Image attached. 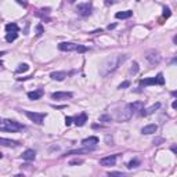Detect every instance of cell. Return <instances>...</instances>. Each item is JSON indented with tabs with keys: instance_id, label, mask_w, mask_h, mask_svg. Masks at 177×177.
<instances>
[{
	"instance_id": "ba28073f",
	"label": "cell",
	"mask_w": 177,
	"mask_h": 177,
	"mask_svg": "<svg viewBox=\"0 0 177 177\" xmlns=\"http://www.w3.org/2000/svg\"><path fill=\"white\" fill-rule=\"evenodd\" d=\"M116 159H118V155H109L105 158H101L100 165L101 166H114L116 163Z\"/></svg>"
},
{
	"instance_id": "30bf717a",
	"label": "cell",
	"mask_w": 177,
	"mask_h": 177,
	"mask_svg": "<svg viewBox=\"0 0 177 177\" xmlns=\"http://www.w3.org/2000/svg\"><path fill=\"white\" fill-rule=\"evenodd\" d=\"M72 97V93L71 92H57L51 94V98L53 100H67Z\"/></svg>"
},
{
	"instance_id": "d590c367",
	"label": "cell",
	"mask_w": 177,
	"mask_h": 177,
	"mask_svg": "<svg viewBox=\"0 0 177 177\" xmlns=\"http://www.w3.org/2000/svg\"><path fill=\"white\" fill-rule=\"evenodd\" d=\"M172 107H173V109H176V108H177V101H173V104H172Z\"/></svg>"
},
{
	"instance_id": "b9f144b4",
	"label": "cell",
	"mask_w": 177,
	"mask_h": 177,
	"mask_svg": "<svg viewBox=\"0 0 177 177\" xmlns=\"http://www.w3.org/2000/svg\"><path fill=\"white\" fill-rule=\"evenodd\" d=\"M137 1H140V0H137Z\"/></svg>"
},
{
	"instance_id": "52a82bcc",
	"label": "cell",
	"mask_w": 177,
	"mask_h": 177,
	"mask_svg": "<svg viewBox=\"0 0 177 177\" xmlns=\"http://www.w3.org/2000/svg\"><path fill=\"white\" fill-rule=\"evenodd\" d=\"M93 11V7L90 3H83V4H79L76 7V13L77 14H80L82 17H87L90 15Z\"/></svg>"
},
{
	"instance_id": "836d02e7",
	"label": "cell",
	"mask_w": 177,
	"mask_h": 177,
	"mask_svg": "<svg viewBox=\"0 0 177 177\" xmlns=\"http://www.w3.org/2000/svg\"><path fill=\"white\" fill-rule=\"evenodd\" d=\"M118 1H122V0H105L107 4H114V3H118Z\"/></svg>"
},
{
	"instance_id": "277c9868",
	"label": "cell",
	"mask_w": 177,
	"mask_h": 177,
	"mask_svg": "<svg viewBox=\"0 0 177 177\" xmlns=\"http://www.w3.org/2000/svg\"><path fill=\"white\" fill-rule=\"evenodd\" d=\"M140 85L141 86H154V85H165V77H163V73L159 72L155 77H147V79H143L140 80Z\"/></svg>"
},
{
	"instance_id": "7402d4cb",
	"label": "cell",
	"mask_w": 177,
	"mask_h": 177,
	"mask_svg": "<svg viewBox=\"0 0 177 177\" xmlns=\"http://www.w3.org/2000/svg\"><path fill=\"white\" fill-rule=\"evenodd\" d=\"M6 31H7V33L8 32H18L20 31V28H18L17 24L11 22V24H7V25H6Z\"/></svg>"
},
{
	"instance_id": "7c38bea8",
	"label": "cell",
	"mask_w": 177,
	"mask_h": 177,
	"mask_svg": "<svg viewBox=\"0 0 177 177\" xmlns=\"http://www.w3.org/2000/svg\"><path fill=\"white\" fill-rule=\"evenodd\" d=\"M94 151V147H85V148H80V149H72V151H68L65 155H79V154H89Z\"/></svg>"
},
{
	"instance_id": "ffe728a7",
	"label": "cell",
	"mask_w": 177,
	"mask_h": 177,
	"mask_svg": "<svg viewBox=\"0 0 177 177\" xmlns=\"http://www.w3.org/2000/svg\"><path fill=\"white\" fill-rule=\"evenodd\" d=\"M86 120H87V115H86L85 112H83V114H80L79 116H76V118L73 119V122H75V125H76V126H83V125L86 123Z\"/></svg>"
},
{
	"instance_id": "e0dca14e",
	"label": "cell",
	"mask_w": 177,
	"mask_h": 177,
	"mask_svg": "<svg viewBox=\"0 0 177 177\" xmlns=\"http://www.w3.org/2000/svg\"><path fill=\"white\" fill-rule=\"evenodd\" d=\"M0 145H3V147H18L20 145V143L15 141V140H8V139L0 137Z\"/></svg>"
},
{
	"instance_id": "cb8c5ba5",
	"label": "cell",
	"mask_w": 177,
	"mask_h": 177,
	"mask_svg": "<svg viewBox=\"0 0 177 177\" xmlns=\"http://www.w3.org/2000/svg\"><path fill=\"white\" fill-rule=\"evenodd\" d=\"M137 72H139V64H137L136 61H133L130 69H129V73H130V75H136Z\"/></svg>"
},
{
	"instance_id": "e575fe53",
	"label": "cell",
	"mask_w": 177,
	"mask_h": 177,
	"mask_svg": "<svg viewBox=\"0 0 177 177\" xmlns=\"http://www.w3.org/2000/svg\"><path fill=\"white\" fill-rule=\"evenodd\" d=\"M116 25L115 24H112V25H108V29H109V31H111V29H114V28H115Z\"/></svg>"
},
{
	"instance_id": "d4e9b609",
	"label": "cell",
	"mask_w": 177,
	"mask_h": 177,
	"mask_svg": "<svg viewBox=\"0 0 177 177\" xmlns=\"http://www.w3.org/2000/svg\"><path fill=\"white\" fill-rule=\"evenodd\" d=\"M28 69H29V65H28V64H20L15 72L17 73H21V72H26Z\"/></svg>"
},
{
	"instance_id": "3957f363",
	"label": "cell",
	"mask_w": 177,
	"mask_h": 177,
	"mask_svg": "<svg viewBox=\"0 0 177 177\" xmlns=\"http://www.w3.org/2000/svg\"><path fill=\"white\" fill-rule=\"evenodd\" d=\"M58 50L61 51H76V53H85L87 51V47L82 46V44H76V43H67L62 42L58 44Z\"/></svg>"
},
{
	"instance_id": "d6986e66",
	"label": "cell",
	"mask_w": 177,
	"mask_h": 177,
	"mask_svg": "<svg viewBox=\"0 0 177 177\" xmlns=\"http://www.w3.org/2000/svg\"><path fill=\"white\" fill-rule=\"evenodd\" d=\"M133 15V11L130 10H126V11H119V13H116L115 17L118 20H127V18H130Z\"/></svg>"
},
{
	"instance_id": "8fae6325",
	"label": "cell",
	"mask_w": 177,
	"mask_h": 177,
	"mask_svg": "<svg viewBox=\"0 0 177 177\" xmlns=\"http://www.w3.org/2000/svg\"><path fill=\"white\" fill-rule=\"evenodd\" d=\"M133 115L130 112V109H129V105H126L122 112H119V115H118V120H120V122H125V120H129L130 119V116Z\"/></svg>"
},
{
	"instance_id": "f1b7e54d",
	"label": "cell",
	"mask_w": 177,
	"mask_h": 177,
	"mask_svg": "<svg viewBox=\"0 0 177 177\" xmlns=\"http://www.w3.org/2000/svg\"><path fill=\"white\" fill-rule=\"evenodd\" d=\"M172 15V13H170V10L168 7H165L163 8V17H165V18H169V17Z\"/></svg>"
},
{
	"instance_id": "4dcf8cb0",
	"label": "cell",
	"mask_w": 177,
	"mask_h": 177,
	"mask_svg": "<svg viewBox=\"0 0 177 177\" xmlns=\"http://www.w3.org/2000/svg\"><path fill=\"white\" fill-rule=\"evenodd\" d=\"M129 86H130V82H123V83L119 85V89H126V87H129Z\"/></svg>"
},
{
	"instance_id": "603a6c76",
	"label": "cell",
	"mask_w": 177,
	"mask_h": 177,
	"mask_svg": "<svg viewBox=\"0 0 177 177\" xmlns=\"http://www.w3.org/2000/svg\"><path fill=\"white\" fill-rule=\"evenodd\" d=\"M17 38H18V32H8L7 36H6V40H7L8 43H11V42H14Z\"/></svg>"
},
{
	"instance_id": "ac0fdd59",
	"label": "cell",
	"mask_w": 177,
	"mask_h": 177,
	"mask_svg": "<svg viewBox=\"0 0 177 177\" xmlns=\"http://www.w3.org/2000/svg\"><path fill=\"white\" fill-rule=\"evenodd\" d=\"M22 159L25 161H35V158H36V152L33 151V149H26V151H24L22 152Z\"/></svg>"
},
{
	"instance_id": "484cf974",
	"label": "cell",
	"mask_w": 177,
	"mask_h": 177,
	"mask_svg": "<svg viewBox=\"0 0 177 177\" xmlns=\"http://www.w3.org/2000/svg\"><path fill=\"white\" fill-rule=\"evenodd\" d=\"M140 165V162L137 161V159H131L130 162H129V165H127V168L129 169H134V168H137Z\"/></svg>"
},
{
	"instance_id": "2e32d148",
	"label": "cell",
	"mask_w": 177,
	"mask_h": 177,
	"mask_svg": "<svg viewBox=\"0 0 177 177\" xmlns=\"http://www.w3.org/2000/svg\"><path fill=\"white\" fill-rule=\"evenodd\" d=\"M156 130H158V126L155 123H152V125L144 126V127L141 129V133H143V134H154V133H156Z\"/></svg>"
},
{
	"instance_id": "9a60e30c",
	"label": "cell",
	"mask_w": 177,
	"mask_h": 177,
	"mask_svg": "<svg viewBox=\"0 0 177 177\" xmlns=\"http://www.w3.org/2000/svg\"><path fill=\"white\" fill-rule=\"evenodd\" d=\"M67 76H68V75H67V72H64V71H55V72H51V75H50V77H51L53 80H58V82L64 80Z\"/></svg>"
},
{
	"instance_id": "44dd1931",
	"label": "cell",
	"mask_w": 177,
	"mask_h": 177,
	"mask_svg": "<svg viewBox=\"0 0 177 177\" xmlns=\"http://www.w3.org/2000/svg\"><path fill=\"white\" fill-rule=\"evenodd\" d=\"M42 96H43V92H42V90H38V92H29V93H28V98H29V100H33V101H35V100H39Z\"/></svg>"
},
{
	"instance_id": "5bb4252c",
	"label": "cell",
	"mask_w": 177,
	"mask_h": 177,
	"mask_svg": "<svg viewBox=\"0 0 177 177\" xmlns=\"http://www.w3.org/2000/svg\"><path fill=\"white\" fill-rule=\"evenodd\" d=\"M96 144H98V137H96V136H92V137L82 140V145L83 147H94Z\"/></svg>"
},
{
	"instance_id": "83f0119b",
	"label": "cell",
	"mask_w": 177,
	"mask_h": 177,
	"mask_svg": "<svg viewBox=\"0 0 177 177\" xmlns=\"http://www.w3.org/2000/svg\"><path fill=\"white\" fill-rule=\"evenodd\" d=\"M83 163V159H73V161L69 162L71 166H75V165H82Z\"/></svg>"
},
{
	"instance_id": "1f68e13d",
	"label": "cell",
	"mask_w": 177,
	"mask_h": 177,
	"mask_svg": "<svg viewBox=\"0 0 177 177\" xmlns=\"http://www.w3.org/2000/svg\"><path fill=\"white\" fill-rule=\"evenodd\" d=\"M72 122H73V119H72L71 116H67V118H65V125H67V126H69Z\"/></svg>"
},
{
	"instance_id": "ab89813d",
	"label": "cell",
	"mask_w": 177,
	"mask_h": 177,
	"mask_svg": "<svg viewBox=\"0 0 177 177\" xmlns=\"http://www.w3.org/2000/svg\"><path fill=\"white\" fill-rule=\"evenodd\" d=\"M68 1H69V3H73V1H75V0H68Z\"/></svg>"
},
{
	"instance_id": "60d3db41",
	"label": "cell",
	"mask_w": 177,
	"mask_h": 177,
	"mask_svg": "<svg viewBox=\"0 0 177 177\" xmlns=\"http://www.w3.org/2000/svg\"><path fill=\"white\" fill-rule=\"evenodd\" d=\"M1 65H3V64H1V61H0V67H1Z\"/></svg>"
},
{
	"instance_id": "74e56055",
	"label": "cell",
	"mask_w": 177,
	"mask_h": 177,
	"mask_svg": "<svg viewBox=\"0 0 177 177\" xmlns=\"http://www.w3.org/2000/svg\"><path fill=\"white\" fill-rule=\"evenodd\" d=\"M6 54V51H0V55H4Z\"/></svg>"
},
{
	"instance_id": "4fadbf2b",
	"label": "cell",
	"mask_w": 177,
	"mask_h": 177,
	"mask_svg": "<svg viewBox=\"0 0 177 177\" xmlns=\"http://www.w3.org/2000/svg\"><path fill=\"white\" fill-rule=\"evenodd\" d=\"M144 108V102L143 101H134V102H131L129 104V109H130L131 114H136V112H139Z\"/></svg>"
},
{
	"instance_id": "5b68a950",
	"label": "cell",
	"mask_w": 177,
	"mask_h": 177,
	"mask_svg": "<svg viewBox=\"0 0 177 177\" xmlns=\"http://www.w3.org/2000/svg\"><path fill=\"white\" fill-rule=\"evenodd\" d=\"M25 115L28 116L32 122H35V123H38V125H42L43 120H44V118L47 116V114H44V112H31V111H25Z\"/></svg>"
},
{
	"instance_id": "d6a6232c",
	"label": "cell",
	"mask_w": 177,
	"mask_h": 177,
	"mask_svg": "<svg viewBox=\"0 0 177 177\" xmlns=\"http://www.w3.org/2000/svg\"><path fill=\"white\" fill-rule=\"evenodd\" d=\"M109 176H123V173L122 172H111Z\"/></svg>"
},
{
	"instance_id": "8992f818",
	"label": "cell",
	"mask_w": 177,
	"mask_h": 177,
	"mask_svg": "<svg viewBox=\"0 0 177 177\" xmlns=\"http://www.w3.org/2000/svg\"><path fill=\"white\" fill-rule=\"evenodd\" d=\"M145 58L151 65H158V64L161 62V55H159V53H158L156 50H149V51H147Z\"/></svg>"
},
{
	"instance_id": "9c48e42d",
	"label": "cell",
	"mask_w": 177,
	"mask_h": 177,
	"mask_svg": "<svg viewBox=\"0 0 177 177\" xmlns=\"http://www.w3.org/2000/svg\"><path fill=\"white\" fill-rule=\"evenodd\" d=\"M159 108H161V102H155L154 105H151V107L147 108V109L143 108V109L140 111V115L141 116H148V115H151V114H154L155 111H158Z\"/></svg>"
},
{
	"instance_id": "8d00e7d4",
	"label": "cell",
	"mask_w": 177,
	"mask_h": 177,
	"mask_svg": "<svg viewBox=\"0 0 177 177\" xmlns=\"http://www.w3.org/2000/svg\"><path fill=\"white\" fill-rule=\"evenodd\" d=\"M101 29H97V31H94V32H92V35H96V33H101Z\"/></svg>"
},
{
	"instance_id": "6da1fadb",
	"label": "cell",
	"mask_w": 177,
	"mask_h": 177,
	"mask_svg": "<svg viewBox=\"0 0 177 177\" xmlns=\"http://www.w3.org/2000/svg\"><path fill=\"white\" fill-rule=\"evenodd\" d=\"M127 58V55L125 54H114V55H109L108 58H105V61L101 64L100 67V75L101 76H108L109 73H112L114 71H116L120 64H123Z\"/></svg>"
},
{
	"instance_id": "7a4b0ae2",
	"label": "cell",
	"mask_w": 177,
	"mask_h": 177,
	"mask_svg": "<svg viewBox=\"0 0 177 177\" xmlns=\"http://www.w3.org/2000/svg\"><path fill=\"white\" fill-rule=\"evenodd\" d=\"M24 125H21L20 122L11 120V119H0V131H18L22 130Z\"/></svg>"
},
{
	"instance_id": "4316f807",
	"label": "cell",
	"mask_w": 177,
	"mask_h": 177,
	"mask_svg": "<svg viewBox=\"0 0 177 177\" xmlns=\"http://www.w3.org/2000/svg\"><path fill=\"white\" fill-rule=\"evenodd\" d=\"M111 120H112V118L109 115H102L100 118V122H111Z\"/></svg>"
},
{
	"instance_id": "f35d334b",
	"label": "cell",
	"mask_w": 177,
	"mask_h": 177,
	"mask_svg": "<svg viewBox=\"0 0 177 177\" xmlns=\"http://www.w3.org/2000/svg\"><path fill=\"white\" fill-rule=\"evenodd\" d=\"M1 158H3V154H1V152H0V159H1Z\"/></svg>"
},
{
	"instance_id": "f546056e",
	"label": "cell",
	"mask_w": 177,
	"mask_h": 177,
	"mask_svg": "<svg viewBox=\"0 0 177 177\" xmlns=\"http://www.w3.org/2000/svg\"><path fill=\"white\" fill-rule=\"evenodd\" d=\"M42 33H43V26H42V25H36V35L40 36Z\"/></svg>"
}]
</instances>
